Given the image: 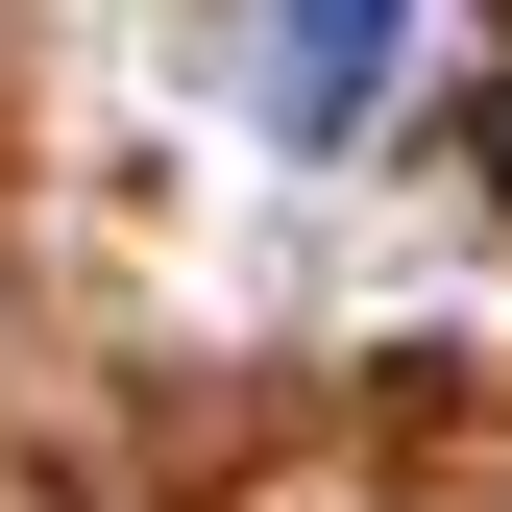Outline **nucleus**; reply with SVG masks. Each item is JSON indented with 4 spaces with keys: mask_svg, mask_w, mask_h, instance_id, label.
Wrapping results in <instances>:
<instances>
[{
    "mask_svg": "<svg viewBox=\"0 0 512 512\" xmlns=\"http://www.w3.org/2000/svg\"><path fill=\"white\" fill-rule=\"evenodd\" d=\"M391 74H415V0H269V98H293V147H342Z\"/></svg>",
    "mask_w": 512,
    "mask_h": 512,
    "instance_id": "f257e3e1",
    "label": "nucleus"
}]
</instances>
